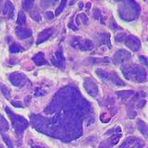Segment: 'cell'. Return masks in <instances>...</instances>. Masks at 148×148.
Returning <instances> with one entry per match:
<instances>
[{
    "label": "cell",
    "mask_w": 148,
    "mask_h": 148,
    "mask_svg": "<svg viewBox=\"0 0 148 148\" xmlns=\"http://www.w3.org/2000/svg\"><path fill=\"white\" fill-rule=\"evenodd\" d=\"M90 112L89 104L82 98L77 88L68 86L60 90L45 109L47 115L56 113L53 118L32 115L31 122L42 133L64 142H71L82 135V119Z\"/></svg>",
    "instance_id": "cell-1"
},
{
    "label": "cell",
    "mask_w": 148,
    "mask_h": 148,
    "mask_svg": "<svg viewBox=\"0 0 148 148\" xmlns=\"http://www.w3.org/2000/svg\"><path fill=\"white\" fill-rule=\"evenodd\" d=\"M140 13V8L134 1H125L120 4L119 8V17L124 21H132L138 17Z\"/></svg>",
    "instance_id": "cell-2"
},
{
    "label": "cell",
    "mask_w": 148,
    "mask_h": 148,
    "mask_svg": "<svg viewBox=\"0 0 148 148\" xmlns=\"http://www.w3.org/2000/svg\"><path fill=\"white\" fill-rule=\"evenodd\" d=\"M121 71L124 77L129 81L134 82H143L146 80V72L142 67L134 66H124L121 68Z\"/></svg>",
    "instance_id": "cell-3"
},
{
    "label": "cell",
    "mask_w": 148,
    "mask_h": 148,
    "mask_svg": "<svg viewBox=\"0 0 148 148\" xmlns=\"http://www.w3.org/2000/svg\"><path fill=\"white\" fill-rule=\"evenodd\" d=\"M5 109H6V112L8 115V117L10 118V120L12 122V126H13L14 130H15L17 137L21 139L23 135V132H24V131L28 128V125H29L27 119L21 117L20 115L14 114L8 106Z\"/></svg>",
    "instance_id": "cell-4"
},
{
    "label": "cell",
    "mask_w": 148,
    "mask_h": 148,
    "mask_svg": "<svg viewBox=\"0 0 148 148\" xmlns=\"http://www.w3.org/2000/svg\"><path fill=\"white\" fill-rule=\"evenodd\" d=\"M96 74L102 81H104L105 82H108V83H112V84L118 85V86H124L125 83L120 80L119 76L116 74L115 72H108L103 71V69H96Z\"/></svg>",
    "instance_id": "cell-5"
},
{
    "label": "cell",
    "mask_w": 148,
    "mask_h": 148,
    "mask_svg": "<svg viewBox=\"0 0 148 148\" xmlns=\"http://www.w3.org/2000/svg\"><path fill=\"white\" fill-rule=\"evenodd\" d=\"M71 45L73 47H77L82 51H90L94 48V44L88 39H82L79 36L74 37L71 40Z\"/></svg>",
    "instance_id": "cell-6"
},
{
    "label": "cell",
    "mask_w": 148,
    "mask_h": 148,
    "mask_svg": "<svg viewBox=\"0 0 148 148\" xmlns=\"http://www.w3.org/2000/svg\"><path fill=\"white\" fill-rule=\"evenodd\" d=\"M8 79L12 84L17 87L24 86L28 82L27 77L23 73H21V72H13L11 74H9Z\"/></svg>",
    "instance_id": "cell-7"
},
{
    "label": "cell",
    "mask_w": 148,
    "mask_h": 148,
    "mask_svg": "<svg viewBox=\"0 0 148 148\" xmlns=\"http://www.w3.org/2000/svg\"><path fill=\"white\" fill-rule=\"evenodd\" d=\"M124 44L128 48H130L133 52L139 50V48L141 47V41L136 36L133 35H127L124 40Z\"/></svg>",
    "instance_id": "cell-8"
},
{
    "label": "cell",
    "mask_w": 148,
    "mask_h": 148,
    "mask_svg": "<svg viewBox=\"0 0 148 148\" xmlns=\"http://www.w3.org/2000/svg\"><path fill=\"white\" fill-rule=\"evenodd\" d=\"M130 58H131V53L128 52L127 50L120 49L115 53L113 57V62L116 65H120L126 61V60H128Z\"/></svg>",
    "instance_id": "cell-9"
},
{
    "label": "cell",
    "mask_w": 148,
    "mask_h": 148,
    "mask_svg": "<svg viewBox=\"0 0 148 148\" xmlns=\"http://www.w3.org/2000/svg\"><path fill=\"white\" fill-rule=\"evenodd\" d=\"M143 143L138 138L130 137L123 143V145L119 148H143Z\"/></svg>",
    "instance_id": "cell-10"
},
{
    "label": "cell",
    "mask_w": 148,
    "mask_h": 148,
    "mask_svg": "<svg viewBox=\"0 0 148 148\" xmlns=\"http://www.w3.org/2000/svg\"><path fill=\"white\" fill-rule=\"evenodd\" d=\"M52 63L54 66L58 67L59 69L65 67V58L63 56L62 48H59L57 50V52L54 54V57L52 58Z\"/></svg>",
    "instance_id": "cell-11"
},
{
    "label": "cell",
    "mask_w": 148,
    "mask_h": 148,
    "mask_svg": "<svg viewBox=\"0 0 148 148\" xmlns=\"http://www.w3.org/2000/svg\"><path fill=\"white\" fill-rule=\"evenodd\" d=\"M86 92L89 94L91 96H96L98 94V87L96 86L95 83L92 80H85L84 83H83Z\"/></svg>",
    "instance_id": "cell-12"
},
{
    "label": "cell",
    "mask_w": 148,
    "mask_h": 148,
    "mask_svg": "<svg viewBox=\"0 0 148 148\" xmlns=\"http://www.w3.org/2000/svg\"><path fill=\"white\" fill-rule=\"evenodd\" d=\"M120 136H121V131H120V128L118 127V128H117V132H116L110 139H108V140H106V141L103 143V145H105L104 148H109L110 146L115 145L116 143H117L119 142Z\"/></svg>",
    "instance_id": "cell-13"
},
{
    "label": "cell",
    "mask_w": 148,
    "mask_h": 148,
    "mask_svg": "<svg viewBox=\"0 0 148 148\" xmlns=\"http://www.w3.org/2000/svg\"><path fill=\"white\" fill-rule=\"evenodd\" d=\"M53 29L52 28H49V29H45L43 32H41L38 34V39H37L36 45H41L42 43H44L46 40H48L53 34Z\"/></svg>",
    "instance_id": "cell-14"
},
{
    "label": "cell",
    "mask_w": 148,
    "mask_h": 148,
    "mask_svg": "<svg viewBox=\"0 0 148 148\" xmlns=\"http://www.w3.org/2000/svg\"><path fill=\"white\" fill-rule=\"evenodd\" d=\"M16 35L18 39H26V38H29V37L32 35V30L28 29V28H21V27H18L16 29Z\"/></svg>",
    "instance_id": "cell-15"
},
{
    "label": "cell",
    "mask_w": 148,
    "mask_h": 148,
    "mask_svg": "<svg viewBox=\"0 0 148 148\" xmlns=\"http://www.w3.org/2000/svg\"><path fill=\"white\" fill-rule=\"evenodd\" d=\"M3 14L5 17L8 18H11L14 16V6L10 1H7L5 3V6L3 8Z\"/></svg>",
    "instance_id": "cell-16"
},
{
    "label": "cell",
    "mask_w": 148,
    "mask_h": 148,
    "mask_svg": "<svg viewBox=\"0 0 148 148\" xmlns=\"http://www.w3.org/2000/svg\"><path fill=\"white\" fill-rule=\"evenodd\" d=\"M32 61H34L37 66H43V65H45L47 63L45 58V54L42 52H39L36 55H34V57H32Z\"/></svg>",
    "instance_id": "cell-17"
},
{
    "label": "cell",
    "mask_w": 148,
    "mask_h": 148,
    "mask_svg": "<svg viewBox=\"0 0 148 148\" xmlns=\"http://www.w3.org/2000/svg\"><path fill=\"white\" fill-rule=\"evenodd\" d=\"M9 129L8 120L2 115H0V133H7Z\"/></svg>",
    "instance_id": "cell-18"
},
{
    "label": "cell",
    "mask_w": 148,
    "mask_h": 148,
    "mask_svg": "<svg viewBox=\"0 0 148 148\" xmlns=\"http://www.w3.org/2000/svg\"><path fill=\"white\" fill-rule=\"evenodd\" d=\"M138 129L145 137H148V126L142 120H138Z\"/></svg>",
    "instance_id": "cell-19"
},
{
    "label": "cell",
    "mask_w": 148,
    "mask_h": 148,
    "mask_svg": "<svg viewBox=\"0 0 148 148\" xmlns=\"http://www.w3.org/2000/svg\"><path fill=\"white\" fill-rule=\"evenodd\" d=\"M0 90H1L3 95L6 97L7 99L10 98V95H10V91H9L8 88L6 85H5V84H3V83H0Z\"/></svg>",
    "instance_id": "cell-20"
},
{
    "label": "cell",
    "mask_w": 148,
    "mask_h": 148,
    "mask_svg": "<svg viewBox=\"0 0 148 148\" xmlns=\"http://www.w3.org/2000/svg\"><path fill=\"white\" fill-rule=\"evenodd\" d=\"M34 2L32 1V0H24V1H22V8L24 10H27V11H30L32 6H34Z\"/></svg>",
    "instance_id": "cell-21"
},
{
    "label": "cell",
    "mask_w": 148,
    "mask_h": 148,
    "mask_svg": "<svg viewBox=\"0 0 148 148\" xmlns=\"http://www.w3.org/2000/svg\"><path fill=\"white\" fill-rule=\"evenodd\" d=\"M1 135H2V138H3V140L4 142L6 143V145L8 148H14V145H13V143L11 141V139L9 138V136L8 135L7 133H1Z\"/></svg>",
    "instance_id": "cell-22"
},
{
    "label": "cell",
    "mask_w": 148,
    "mask_h": 148,
    "mask_svg": "<svg viewBox=\"0 0 148 148\" xmlns=\"http://www.w3.org/2000/svg\"><path fill=\"white\" fill-rule=\"evenodd\" d=\"M25 21H26V15L23 11H20L18 12V18H17L18 24L22 25V24H24Z\"/></svg>",
    "instance_id": "cell-23"
},
{
    "label": "cell",
    "mask_w": 148,
    "mask_h": 148,
    "mask_svg": "<svg viewBox=\"0 0 148 148\" xmlns=\"http://www.w3.org/2000/svg\"><path fill=\"white\" fill-rule=\"evenodd\" d=\"M134 92L132 91H120L118 92L117 95L120 97V98H128V97L132 96Z\"/></svg>",
    "instance_id": "cell-24"
},
{
    "label": "cell",
    "mask_w": 148,
    "mask_h": 148,
    "mask_svg": "<svg viewBox=\"0 0 148 148\" xmlns=\"http://www.w3.org/2000/svg\"><path fill=\"white\" fill-rule=\"evenodd\" d=\"M23 48L18 44H13L9 46V51H10L11 53H18V52H21Z\"/></svg>",
    "instance_id": "cell-25"
},
{
    "label": "cell",
    "mask_w": 148,
    "mask_h": 148,
    "mask_svg": "<svg viewBox=\"0 0 148 148\" xmlns=\"http://www.w3.org/2000/svg\"><path fill=\"white\" fill-rule=\"evenodd\" d=\"M66 4H67V1H66V0H62V1L60 2L58 8L57 9H56V12H55V15H56V16H58L59 14L64 10V8L66 7Z\"/></svg>",
    "instance_id": "cell-26"
},
{
    "label": "cell",
    "mask_w": 148,
    "mask_h": 148,
    "mask_svg": "<svg viewBox=\"0 0 148 148\" xmlns=\"http://www.w3.org/2000/svg\"><path fill=\"white\" fill-rule=\"evenodd\" d=\"M31 18H34V21H39L41 20V17L39 15V13L37 11H34V12H31Z\"/></svg>",
    "instance_id": "cell-27"
},
{
    "label": "cell",
    "mask_w": 148,
    "mask_h": 148,
    "mask_svg": "<svg viewBox=\"0 0 148 148\" xmlns=\"http://www.w3.org/2000/svg\"><path fill=\"white\" fill-rule=\"evenodd\" d=\"M79 20H82V22H83L84 24H87V21H88V18L86 17V15L85 14H80V15H78V17H77Z\"/></svg>",
    "instance_id": "cell-28"
},
{
    "label": "cell",
    "mask_w": 148,
    "mask_h": 148,
    "mask_svg": "<svg viewBox=\"0 0 148 148\" xmlns=\"http://www.w3.org/2000/svg\"><path fill=\"white\" fill-rule=\"evenodd\" d=\"M126 34H119L117 35V37H116V41L117 42H124L125 38H126Z\"/></svg>",
    "instance_id": "cell-29"
},
{
    "label": "cell",
    "mask_w": 148,
    "mask_h": 148,
    "mask_svg": "<svg viewBox=\"0 0 148 148\" xmlns=\"http://www.w3.org/2000/svg\"><path fill=\"white\" fill-rule=\"evenodd\" d=\"M45 92L42 91L41 89H39V88H36L35 89V92H34L35 96H43V95H45Z\"/></svg>",
    "instance_id": "cell-30"
},
{
    "label": "cell",
    "mask_w": 148,
    "mask_h": 148,
    "mask_svg": "<svg viewBox=\"0 0 148 148\" xmlns=\"http://www.w3.org/2000/svg\"><path fill=\"white\" fill-rule=\"evenodd\" d=\"M139 58H140V61L143 63V65H145V66H148V58H145V56H140Z\"/></svg>",
    "instance_id": "cell-31"
},
{
    "label": "cell",
    "mask_w": 148,
    "mask_h": 148,
    "mask_svg": "<svg viewBox=\"0 0 148 148\" xmlns=\"http://www.w3.org/2000/svg\"><path fill=\"white\" fill-rule=\"evenodd\" d=\"M94 17L96 18V20H101V13H100V11L98 10V9H96V10L95 11Z\"/></svg>",
    "instance_id": "cell-32"
},
{
    "label": "cell",
    "mask_w": 148,
    "mask_h": 148,
    "mask_svg": "<svg viewBox=\"0 0 148 148\" xmlns=\"http://www.w3.org/2000/svg\"><path fill=\"white\" fill-rule=\"evenodd\" d=\"M12 105L16 108H23V105L21 103V102H16V101H13L12 102Z\"/></svg>",
    "instance_id": "cell-33"
},
{
    "label": "cell",
    "mask_w": 148,
    "mask_h": 148,
    "mask_svg": "<svg viewBox=\"0 0 148 148\" xmlns=\"http://www.w3.org/2000/svg\"><path fill=\"white\" fill-rule=\"evenodd\" d=\"M46 18H50V20H51V18H54V13L53 12H51V11H47V12H46Z\"/></svg>",
    "instance_id": "cell-34"
},
{
    "label": "cell",
    "mask_w": 148,
    "mask_h": 148,
    "mask_svg": "<svg viewBox=\"0 0 148 148\" xmlns=\"http://www.w3.org/2000/svg\"><path fill=\"white\" fill-rule=\"evenodd\" d=\"M69 28H71V29L73 30V31H78V27L76 26V25H73V22H71L69 24Z\"/></svg>",
    "instance_id": "cell-35"
},
{
    "label": "cell",
    "mask_w": 148,
    "mask_h": 148,
    "mask_svg": "<svg viewBox=\"0 0 148 148\" xmlns=\"http://www.w3.org/2000/svg\"><path fill=\"white\" fill-rule=\"evenodd\" d=\"M1 4H2V2L0 1V11H1Z\"/></svg>",
    "instance_id": "cell-36"
},
{
    "label": "cell",
    "mask_w": 148,
    "mask_h": 148,
    "mask_svg": "<svg viewBox=\"0 0 148 148\" xmlns=\"http://www.w3.org/2000/svg\"><path fill=\"white\" fill-rule=\"evenodd\" d=\"M0 148H4V147H3V145H1V143H0Z\"/></svg>",
    "instance_id": "cell-37"
}]
</instances>
